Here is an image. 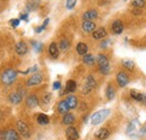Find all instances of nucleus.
Listing matches in <instances>:
<instances>
[{
  "label": "nucleus",
  "instance_id": "obj_1",
  "mask_svg": "<svg viewBox=\"0 0 146 140\" xmlns=\"http://www.w3.org/2000/svg\"><path fill=\"white\" fill-rule=\"evenodd\" d=\"M18 72L14 69H8L1 74V82L5 85H11L17 79Z\"/></svg>",
  "mask_w": 146,
  "mask_h": 140
},
{
  "label": "nucleus",
  "instance_id": "obj_2",
  "mask_svg": "<svg viewBox=\"0 0 146 140\" xmlns=\"http://www.w3.org/2000/svg\"><path fill=\"white\" fill-rule=\"evenodd\" d=\"M110 114V110L109 109H102V110H99L97 111L96 113H93L91 116V123L93 125H97V124H100L101 122H104L108 116Z\"/></svg>",
  "mask_w": 146,
  "mask_h": 140
},
{
  "label": "nucleus",
  "instance_id": "obj_3",
  "mask_svg": "<svg viewBox=\"0 0 146 140\" xmlns=\"http://www.w3.org/2000/svg\"><path fill=\"white\" fill-rule=\"evenodd\" d=\"M97 63L99 65V69L100 72L102 74H108L110 71V65H109V61H108V57L104 54H99L97 56Z\"/></svg>",
  "mask_w": 146,
  "mask_h": 140
},
{
  "label": "nucleus",
  "instance_id": "obj_4",
  "mask_svg": "<svg viewBox=\"0 0 146 140\" xmlns=\"http://www.w3.org/2000/svg\"><path fill=\"white\" fill-rule=\"evenodd\" d=\"M97 88V81L94 80V77L92 75H88L87 79H86V82L83 84V88H82V92L83 93H90L91 91H93L94 88Z\"/></svg>",
  "mask_w": 146,
  "mask_h": 140
},
{
  "label": "nucleus",
  "instance_id": "obj_5",
  "mask_svg": "<svg viewBox=\"0 0 146 140\" xmlns=\"http://www.w3.org/2000/svg\"><path fill=\"white\" fill-rule=\"evenodd\" d=\"M17 130H18L19 133L21 135V137H24L25 139H28L31 137V130H29L28 125L24 121H21V120L17 121Z\"/></svg>",
  "mask_w": 146,
  "mask_h": 140
},
{
  "label": "nucleus",
  "instance_id": "obj_6",
  "mask_svg": "<svg viewBox=\"0 0 146 140\" xmlns=\"http://www.w3.org/2000/svg\"><path fill=\"white\" fill-rule=\"evenodd\" d=\"M43 82V75L39 74V73H35L33 74L28 81H27V87H35V85H38Z\"/></svg>",
  "mask_w": 146,
  "mask_h": 140
},
{
  "label": "nucleus",
  "instance_id": "obj_7",
  "mask_svg": "<svg viewBox=\"0 0 146 140\" xmlns=\"http://www.w3.org/2000/svg\"><path fill=\"white\" fill-rule=\"evenodd\" d=\"M116 79H117L118 85L121 87V88H125L128 83H129V77H128L127 74L124 73V72H119V73L117 74V77H116Z\"/></svg>",
  "mask_w": 146,
  "mask_h": 140
},
{
  "label": "nucleus",
  "instance_id": "obj_8",
  "mask_svg": "<svg viewBox=\"0 0 146 140\" xmlns=\"http://www.w3.org/2000/svg\"><path fill=\"white\" fill-rule=\"evenodd\" d=\"M65 135H66V138L69 140H78L79 139V132L78 130L74 128V127H68L66 131H65Z\"/></svg>",
  "mask_w": 146,
  "mask_h": 140
},
{
  "label": "nucleus",
  "instance_id": "obj_9",
  "mask_svg": "<svg viewBox=\"0 0 146 140\" xmlns=\"http://www.w3.org/2000/svg\"><path fill=\"white\" fill-rule=\"evenodd\" d=\"M15 51H16V53H17L18 55H20V56L25 55L26 53L28 52V47H27V44H26L25 42H18V43L16 44Z\"/></svg>",
  "mask_w": 146,
  "mask_h": 140
},
{
  "label": "nucleus",
  "instance_id": "obj_10",
  "mask_svg": "<svg viewBox=\"0 0 146 140\" xmlns=\"http://www.w3.org/2000/svg\"><path fill=\"white\" fill-rule=\"evenodd\" d=\"M111 29H112V33L116 34V35H119L123 33L124 30V25L120 20H115L112 22V26H111Z\"/></svg>",
  "mask_w": 146,
  "mask_h": 140
},
{
  "label": "nucleus",
  "instance_id": "obj_11",
  "mask_svg": "<svg viewBox=\"0 0 146 140\" xmlns=\"http://www.w3.org/2000/svg\"><path fill=\"white\" fill-rule=\"evenodd\" d=\"M82 29L86 33H93L96 30V24L93 21L83 20V22H82Z\"/></svg>",
  "mask_w": 146,
  "mask_h": 140
},
{
  "label": "nucleus",
  "instance_id": "obj_12",
  "mask_svg": "<svg viewBox=\"0 0 146 140\" xmlns=\"http://www.w3.org/2000/svg\"><path fill=\"white\" fill-rule=\"evenodd\" d=\"M26 104H27L28 108H31V109L36 108L37 105H38V99H37L36 95H35V94L28 95L27 99H26Z\"/></svg>",
  "mask_w": 146,
  "mask_h": 140
},
{
  "label": "nucleus",
  "instance_id": "obj_13",
  "mask_svg": "<svg viewBox=\"0 0 146 140\" xmlns=\"http://www.w3.org/2000/svg\"><path fill=\"white\" fill-rule=\"evenodd\" d=\"M9 101H10L13 104H19V103L23 101V94L19 93V92L11 93V94L9 95Z\"/></svg>",
  "mask_w": 146,
  "mask_h": 140
},
{
  "label": "nucleus",
  "instance_id": "obj_14",
  "mask_svg": "<svg viewBox=\"0 0 146 140\" xmlns=\"http://www.w3.org/2000/svg\"><path fill=\"white\" fill-rule=\"evenodd\" d=\"M109 136H110V131L108 130V129H106V128H101V129H99V130L97 131V133H96V137H97L99 140L107 139Z\"/></svg>",
  "mask_w": 146,
  "mask_h": 140
},
{
  "label": "nucleus",
  "instance_id": "obj_15",
  "mask_svg": "<svg viewBox=\"0 0 146 140\" xmlns=\"http://www.w3.org/2000/svg\"><path fill=\"white\" fill-rule=\"evenodd\" d=\"M106 35H107V32H106V29H105L104 27L97 28V29L92 33V36H93L94 39H102V38L106 37Z\"/></svg>",
  "mask_w": 146,
  "mask_h": 140
},
{
  "label": "nucleus",
  "instance_id": "obj_16",
  "mask_svg": "<svg viewBox=\"0 0 146 140\" xmlns=\"http://www.w3.org/2000/svg\"><path fill=\"white\" fill-rule=\"evenodd\" d=\"M57 110H58V112L61 113V114H66V113H69V110H70V106L68 104V102L65 101V100H63V101H61L58 105H57Z\"/></svg>",
  "mask_w": 146,
  "mask_h": 140
},
{
  "label": "nucleus",
  "instance_id": "obj_17",
  "mask_svg": "<svg viewBox=\"0 0 146 140\" xmlns=\"http://www.w3.org/2000/svg\"><path fill=\"white\" fill-rule=\"evenodd\" d=\"M98 17V13L96 11V10H88V11H86L84 14H83V20H89V21H92V20H94L96 18Z\"/></svg>",
  "mask_w": 146,
  "mask_h": 140
},
{
  "label": "nucleus",
  "instance_id": "obj_18",
  "mask_svg": "<svg viewBox=\"0 0 146 140\" xmlns=\"http://www.w3.org/2000/svg\"><path fill=\"white\" fill-rule=\"evenodd\" d=\"M137 127H138V121L137 120H133V121H130L129 124H128L127 127V133L129 136H134V132H136V129H137Z\"/></svg>",
  "mask_w": 146,
  "mask_h": 140
},
{
  "label": "nucleus",
  "instance_id": "obj_19",
  "mask_svg": "<svg viewBox=\"0 0 146 140\" xmlns=\"http://www.w3.org/2000/svg\"><path fill=\"white\" fill-rule=\"evenodd\" d=\"M58 47H57V45H56V43H52L51 45H50V47H48V53H50V55H51V57L52 58H57L58 57Z\"/></svg>",
  "mask_w": 146,
  "mask_h": 140
},
{
  "label": "nucleus",
  "instance_id": "obj_20",
  "mask_svg": "<svg viewBox=\"0 0 146 140\" xmlns=\"http://www.w3.org/2000/svg\"><path fill=\"white\" fill-rule=\"evenodd\" d=\"M63 124H65V125H72L74 121H75V118H74V116H73L72 113H66V114H64V117H63Z\"/></svg>",
  "mask_w": 146,
  "mask_h": 140
},
{
  "label": "nucleus",
  "instance_id": "obj_21",
  "mask_svg": "<svg viewBox=\"0 0 146 140\" xmlns=\"http://www.w3.org/2000/svg\"><path fill=\"white\" fill-rule=\"evenodd\" d=\"M6 135V140H19V136L17 133V131L10 129V130H7L5 132Z\"/></svg>",
  "mask_w": 146,
  "mask_h": 140
},
{
  "label": "nucleus",
  "instance_id": "obj_22",
  "mask_svg": "<svg viewBox=\"0 0 146 140\" xmlns=\"http://www.w3.org/2000/svg\"><path fill=\"white\" fill-rule=\"evenodd\" d=\"M76 52H78L79 55H82V56H84L86 54H88V46H87V44L79 43L76 45Z\"/></svg>",
  "mask_w": 146,
  "mask_h": 140
},
{
  "label": "nucleus",
  "instance_id": "obj_23",
  "mask_svg": "<svg viewBox=\"0 0 146 140\" xmlns=\"http://www.w3.org/2000/svg\"><path fill=\"white\" fill-rule=\"evenodd\" d=\"M39 0H29L28 2H27V10L28 11H34V10H36L37 8L39 7Z\"/></svg>",
  "mask_w": 146,
  "mask_h": 140
},
{
  "label": "nucleus",
  "instance_id": "obj_24",
  "mask_svg": "<svg viewBox=\"0 0 146 140\" xmlns=\"http://www.w3.org/2000/svg\"><path fill=\"white\" fill-rule=\"evenodd\" d=\"M65 101L68 102L70 109H75V108L78 106V99L75 98V95H69Z\"/></svg>",
  "mask_w": 146,
  "mask_h": 140
},
{
  "label": "nucleus",
  "instance_id": "obj_25",
  "mask_svg": "<svg viewBox=\"0 0 146 140\" xmlns=\"http://www.w3.org/2000/svg\"><path fill=\"white\" fill-rule=\"evenodd\" d=\"M37 122L39 123V124H42V125H45V124H47V123L50 122V118H48L46 114L40 113V114H38V117H37Z\"/></svg>",
  "mask_w": 146,
  "mask_h": 140
},
{
  "label": "nucleus",
  "instance_id": "obj_26",
  "mask_svg": "<svg viewBox=\"0 0 146 140\" xmlns=\"http://www.w3.org/2000/svg\"><path fill=\"white\" fill-rule=\"evenodd\" d=\"M76 90V82L73 81V80H69L66 82V88H65V91L66 92H74Z\"/></svg>",
  "mask_w": 146,
  "mask_h": 140
},
{
  "label": "nucleus",
  "instance_id": "obj_27",
  "mask_svg": "<svg viewBox=\"0 0 146 140\" xmlns=\"http://www.w3.org/2000/svg\"><path fill=\"white\" fill-rule=\"evenodd\" d=\"M130 96H131L134 100L138 101V102H142V101H143V93H139V92H137V91H135V90H131V91H130Z\"/></svg>",
  "mask_w": 146,
  "mask_h": 140
},
{
  "label": "nucleus",
  "instance_id": "obj_28",
  "mask_svg": "<svg viewBox=\"0 0 146 140\" xmlns=\"http://www.w3.org/2000/svg\"><path fill=\"white\" fill-rule=\"evenodd\" d=\"M94 62H96V58L91 54H86L83 56V63H86L88 65H92V64H94Z\"/></svg>",
  "mask_w": 146,
  "mask_h": 140
},
{
  "label": "nucleus",
  "instance_id": "obj_29",
  "mask_svg": "<svg viewBox=\"0 0 146 140\" xmlns=\"http://www.w3.org/2000/svg\"><path fill=\"white\" fill-rule=\"evenodd\" d=\"M115 88H113V87L112 85H108L107 87V88H106V95H107V99L108 100H112L113 98H115Z\"/></svg>",
  "mask_w": 146,
  "mask_h": 140
},
{
  "label": "nucleus",
  "instance_id": "obj_30",
  "mask_svg": "<svg viewBox=\"0 0 146 140\" xmlns=\"http://www.w3.org/2000/svg\"><path fill=\"white\" fill-rule=\"evenodd\" d=\"M69 47H70V43H69L68 39H62V40L60 42V50H61V51L66 52V51L69 50Z\"/></svg>",
  "mask_w": 146,
  "mask_h": 140
},
{
  "label": "nucleus",
  "instance_id": "obj_31",
  "mask_svg": "<svg viewBox=\"0 0 146 140\" xmlns=\"http://www.w3.org/2000/svg\"><path fill=\"white\" fill-rule=\"evenodd\" d=\"M123 65L129 71H131L134 69V66H135V64H134V62L131 59H124L123 61Z\"/></svg>",
  "mask_w": 146,
  "mask_h": 140
},
{
  "label": "nucleus",
  "instance_id": "obj_32",
  "mask_svg": "<svg viewBox=\"0 0 146 140\" xmlns=\"http://www.w3.org/2000/svg\"><path fill=\"white\" fill-rule=\"evenodd\" d=\"M131 5H133L135 8L141 9V8H143V7L146 5V1L145 0H134V1L131 2Z\"/></svg>",
  "mask_w": 146,
  "mask_h": 140
},
{
  "label": "nucleus",
  "instance_id": "obj_33",
  "mask_svg": "<svg viewBox=\"0 0 146 140\" xmlns=\"http://www.w3.org/2000/svg\"><path fill=\"white\" fill-rule=\"evenodd\" d=\"M32 45H33L35 52H42V50H43V44L42 43H39V42H32Z\"/></svg>",
  "mask_w": 146,
  "mask_h": 140
},
{
  "label": "nucleus",
  "instance_id": "obj_34",
  "mask_svg": "<svg viewBox=\"0 0 146 140\" xmlns=\"http://www.w3.org/2000/svg\"><path fill=\"white\" fill-rule=\"evenodd\" d=\"M48 22H50V19H48V18H47V19H45V21L43 22V25H42L40 27H38V28H36V33H37V34L42 33V32H43V30H44V29L46 28V26L48 25Z\"/></svg>",
  "mask_w": 146,
  "mask_h": 140
},
{
  "label": "nucleus",
  "instance_id": "obj_35",
  "mask_svg": "<svg viewBox=\"0 0 146 140\" xmlns=\"http://www.w3.org/2000/svg\"><path fill=\"white\" fill-rule=\"evenodd\" d=\"M75 3H76V0H66V5L65 6H66L68 9H73Z\"/></svg>",
  "mask_w": 146,
  "mask_h": 140
},
{
  "label": "nucleus",
  "instance_id": "obj_36",
  "mask_svg": "<svg viewBox=\"0 0 146 140\" xmlns=\"http://www.w3.org/2000/svg\"><path fill=\"white\" fill-rule=\"evenodd\" d=\"M50 101H51V94L47 93V94H45L44 98H43V103H44V104H48Z\"/></svg>",
  "mask_w": 146,
  "mask_h": 140
},
{
  "label": "nucleus",
  "instance_id": "obj_37",
  "mask_svg": "<svg viewBox=\"0 0 146 140\" xmlns=\"http://www.w3.org/2000/svg\"><path fill=\"white\" fill-rule=\"evenodd\" d=\"M19 22H20V19H11L10 20V25L13 27H17L19 25Z\"/></svg>",
  "mask_w": 146,
  "mask_h": 140
},
{
  "label": "nucleus",
  "instance_id": "obj_38",
  "mask_svg": "<svg viewBox=\"0 0 146 140\" xmlns=\"http://www.w3.org/2000/svg\"><path fill=\"white\" fill-rule=\"evenodd\" d=\"M53 88L54 90H60L61 88V82H58V81H56L53 83Z\"/></svg>",
  "mask_w": 146,
  "mask_h": 140
},
{
  "label": "nucleus",
  "instance_id": "obj_39",
  "mask_svg": "<svg viewBox=\"0 0 146 140\" xmlns=\"http://www.w3.org/2000/svg\"><path fill=\"white\" fill-rule=\"evenodd\" d=\"M19 19H21V20H28V15L27 14H21L20 15V17H19Z\"/></svg>",
  "mask_w": 146,
  "mask_h": 140
},
{
  "label": "nucleus",
  "instance_id": "obj_40",
  "mask_svg": "<svg viewBox=\"0 0 146 140\" xmlns=\"http://www.w3.org/2000/svg\"><path fill=\"white\" fill-rule=\"evenodd\" d=\"M139 133H141V135L146 133V124H144V125L141 127V129H139Z\"/></svg>",
  "mask_w": 146,
  "mask_h": 140
},
{
  "label": "nucleus",
  "instance_id": "obj_41",
  "mask_svg": "<svg viewBox=\"0 0 146 140\" xmlns=\"http://www.w3.org/2000/svg\"><path fill=\"white\" fill-rule=\"evenodd\" d=\"M29 72H36L37 71V65H35V66H33V67H31V69H29Z\"/></svg>",
  "mask_w": 146,
  "mask_h": 140
},
{
  "label": "nucleus",
  "instance_id": "obj_42",
  "mask_svg": "<svg viewBox=\"0 0 146 140\" xmlns=\"http://www.w3.org/2000/svg\"><path fill=\"white\" fill-rule=\"evenodd\" d=\"M142 103H144L146 105V94L145 93H143V101H142Z\"/></svg>",
  "mask_w": 146,
  "mask_h": 140
},
{
  "label": "nucleus",
  "instance_id": "obj_43",
  "mask_svg": "<svg viewBox=\"0 0 146 140\" xmlns=\"http://www.w3.org/2000/svg\"><path fill=\"white\" fill-rule=\"evenodd\" d=\"M134 14H136V15H141V14H142V11H141V9H139V10L135 9V10H134Z\"/></svg>",
  "mask_w": 146,
  "mask_h": 140
}]
</instances>
